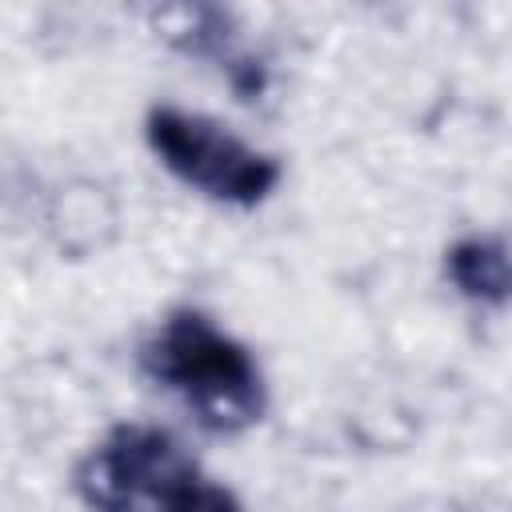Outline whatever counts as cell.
Masks as SVG:
<instances>
[{
  "instance_id": "1",
  "label": "cell",
  "mask_w": 512,
  "mask_h": 512,
  "mask_svg": "<svg viewBox=\"0 0 512 512\" xmlns=\"http://www.w3.org/2000/svg\"><path fill=\"white\" fill-rule=\"evenodd\" d=\"M136 364L208 432L236 436L268 412V384L256 356L200 308L168 312L140 340Z\"/></svg>"
},
{
  "instance_id": "2",
  "label": "cell",
  "mask_w": 512,
  "mask_h": 512,
  "mask_svg": "<svg viewBox=\"0 0 512 512\" xmlns=\"http://www.w3.org/2000/svg\"><path fill=\"white\" fill-rule=\"evenodd\" d=\"M144 140L152 156L192 192L232 204V208H256L264 204L280 176L284 164L280 156L252 148L240 140L232 128L204 112H188L176 104H152L144 116Z\"/></svg>"
},
{
  "instance_id": "3",
  "label": "cell",
  "mask_w": 512,
  "mask_h": 512,
  "mask_svg": "<svg viewBox=\"0 0 512 512\" xmlns=\"http://www.w3.org/2000/svg\"><path fill=\"white\" fill-rule=\"evenodd\" d=\"M200 476L196 456L156 424H116L84 452L72 488L88 512H148Z\"/></svg>"
},
{
  "instance_id": "4",
  "label": "cell",
  "mask_w": 512,
  "mask_h": 512,
  "mask_svg": "<svg viewBox=\"0 0 512 512\" xmlns=\"http://www.w3.org/2000/svg\"><path fill=\"white\" fill-rule=\"evenodd\" d=\"M444 272L452 288L472 304H512V248L496 236H460L444 252Z\"/></svg>"
},
{
  "instance_id": "5",
  "label": "cell",
  "mask_w": 512,
  "mask_h": 512,
  "mask_svg": "<svg viewBox=\"0 0 512 512\" xmlns=\"http://www.w3.org/2000/svg\"><path fill=\"white\" fill-rule=\"evenodd\" d=\"M160 512H244V504L232 488H224L208 476H196L184 488H176Z\"/></svg>"
}]
</instances>
